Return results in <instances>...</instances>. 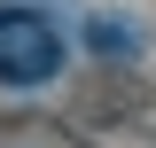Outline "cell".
Returning a JSON list of instances; mask_svg holds the SVG:
<instances>
[{
  "mask_svg": "<svg viewBox=\"0 0 156 148\" xmlns=\"http://www.w3.org/2000/svg\"><path fill=\"white\" fill-rule=\"evenodd\" d=\"M86 47H94V55H140V23H125V16H94V23H86Z\"/></svg>",
  "mask_w": 156,
  "mask_h": 148,
  "instance_id": "cell-2",
  "label": "cell"
},
{
  "mask_svg": "<svg viewBox=\"0 0 156 148\" xmlns=\"http://www.w3.org/2000/svg\"><path fill=\"white\" fill-rule=\"evenodd\" d=\"M70 62V39H62L55 16L39 8H0V86H47V78Z\"/></svg>",
  "mask_w": 156,
  "mask_h": 148,
  "instance_id": "cell-1",
  "label": "cell"
}]
</instances>
